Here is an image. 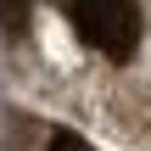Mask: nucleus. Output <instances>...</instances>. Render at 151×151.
I'll return each instance as SVG.
<instances>
[{"label":"nucleus","instance_id":"nucleus-2","mask_svg":"<svg viewBox=\"0 0 151 151\" xmlns=\"http://www.w3.org/2000/svg\"><path fill=\"white\" fill-rule=\"evenodd\" d=\"M45 151H95L84 134H73V129H56L50 140H45Z\"/></svg>","mask_w":151,"mask_h":151},{"label":"nucleus","instance_id":"nucleus-1","mask_svg":"<svg viewBox=\"0 0 151 151\" xmlns=\"http://www.w3.org/2000/svg\"><path fill=\"white\" fill-rule=\"evenodd\" d=\"M62 17L106 62H129L140 50V0H62Z\"/></svg>","mask_w":151,"mask_h":151}]
</instances>
